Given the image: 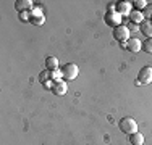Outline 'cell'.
I'll use <instances>...</instances> for the list:
<instances>
[{
    "mask_svg": "<svg viewBox=\"0 0 152 145\" xmlns=\"http://www.w3.org/2000/svg\"><path fill=\"white\" fill-rule=\"evenodd\" d=\"M45 68L49 71L60 70V68H58V58H57V57H47L45 58Z\"/></svg>",
    "mask_w": 152,
    "mask_h": 145,
    "instance_id": "12",
    "label": "cell"
},
{
    "mask_svg": "<svg viewBox=\"0 0 152 145\" xmlns=\"http://www.w3.org/2000/svg\"><path fill=\"white\" fill-rule=\"evenodd\" d=\"M105 23L108 24L110 28H117V26H121V14H118L117 12H110L104 16Z\"/></svg>",
    "mask_w": 152,
    "mask_h": 145,
    "instance_id": "5",
    "label": "cell"
},
{
    "mask_svg": "<svg viewBox=\"0 0 152 145\" xmlns=\"http://www.w3.org/2000/svg\"><path fill=\"white\" fill-rule=\"evenodd\" d=\"M20 20H21V21H31V13H29V12L20 13Z\"/></svg>",
    "mask_w": 152,
    "mask_h": 145,
    "instance_id": "19",
    "label": "cell"
},
{
    "mask_svg": "<svg viewBox=\"0 0 152 145\" xmlns=\"http://www.w3.org/2000/svg\"><path fill=\"white\" fill-rule=\"evenodd\" d=\"M66 92H68L66 81H63V79H60V81H55V82H53L52 94H55V95H65Z\"/></svg>",
    "mask_w": 152,
    "mask_h": 145,
    "instance_id": "6",
    "label": "cell"
},
{
    "mask_svg": "<svg viewBox=\"0 0 152 145\" xmlns=\"http://www.w3.org/2000/svg\"><path fill=\"white\" fill-rule=\"evenodd\" d=\"M131 5L134 7L137 12H141V10H144L147 7V2L146 0H136V2H131Z\"/></svg>",
    "mask_w": 152,
    "mask_h": 145,
    "instance_id": "14",
    "label": "cell"
},
{
    "mask_svg": "<svg viewBox=\"0 0 152 145\" xmlns=\"http://www.w3.org/2000/svg\"><path fill=\"white\" fill-rule=\"evenodd\" d=\"M151 21H152V18H151Z\"/></svg>",
    "mask_w": 152,
    "mask_h": 145,
    "instance_id": "21",
    "label": "cell"
},
{
    "mask_svg": "<svg viewBox=\"0 0 152 145\" xmlns=\"http://www.w3.org/2000/svg\"><path fill=\"white\" fill-rule=\"evenodd\" d=\"M142 14H144V20H151L152 18V3H147V7L142 10Z\"/></svg>",
    "mask_w": 152,
    "mask_h": 145,
    "instance_id": "17",
    "label": "cell"
},
{
    "mask_svg": "<svg viewBox=\"0 0 152 145\" xmlns=\"http://www.w3.org/2000/svg\"><path fill=\"white\" fill-rule=\"evenodd\" d=\"M128 29H129V31H139V26H137V24H129V26H128Z\"/></svg>",
    "mask_w": 152,
    "mask_h": 145,
    "instance_id": "20",
    "label": "cell"
},
{
    "mask_svg": "<svg viewBox=\"0 0 152 145\" xmlns=\"http://www.w3.org/2000/svg\"><path fill=\"white\" fill-rule=\"evenodd\" d=\"M31 16H44V13H42V8H41V7H34V8L31 10Z\"/></svg>",
    "mask_w": 152,
    "mask_h": 145,
    "instance_id": "18",
    "label": "cell"
},
{
    "mask_svg": "<svg viewBox=\"0 0 152 145\" xmlns=\"http://www.w3.org/2000/svg\"><path fill=\"white\" fill-rule=\"evenodd\" d=\"M131 2H117V13L121 16H129L131 13Z\"/></svg>",
    "mask_w": 152,
    "mask_h": 145,
    "instance_id": "9",
    "label": "cell"
},
{
    "mask_svg": "<svg viewBox=\"0 0 152 145\" xmlns=\"http://www.w3.org/2000/svg\"><path fill=\"white\" fill-rule=\"evenodd\" d=\"M129 144L131 145H144V136L141 132H134L129 136Z\"/></svg>",
    "mask_w": 152,
    "mask_h": 145,
    "instance_id": "13",
    "label": "cell"
},
{
    "mask_svg": "<svg viewBox=\"0 0 152 145\" xmlns=\"http://www.w3.org/2000/svg\"><path fill=\"white\" fill-rule=\"evenodd\" d=\"M31 23L34 26H42L45 23V16H31Z\"/></svg>",
    "mask_w": 152,
    "mask_h": 145,
    "instance_id": "15",
    "label": "cell"
},
{
    "mask_svg": "<svg viewBox=\"0 0 152 145\" xmlns=\"http://www.w3.org/2000/svg\"><path fill=\"white\" fill-rule=\"evenodd\" d=\"M152 82V66H144L142 70L137 72V86H147Z\"/></svg>",
    "mask_w": 152,
    "mask_h": 145,
    "instance_id": "3",
    "label": "cell"
},
{
    "mask_svg": "<svg viewBox=\"0 0 152 145\" xmlns=\"http://www.w3.org/2000/svg\"><path fill=\"white\" fill-rule=\"evenodd\" d=\"M129 21H131L133 24H137V26H141V23L144 21V14H142V12L133 10V12L129 13Z\"/></svg>",
    "mask_w": 152,
    "mask_h": 145,
    "instance_id": "11",
    "label": "cell"
},
{
    "mask_svg": "<svg viewBox=\"0 0 152 145\" xmlns=\"http://www.w3.org/2000/svg\"><path fill=\"white\" fill-rule=\"evenodd\" d=\"M60 72H61L63 81H75L79 74V68H78V65H75V63H66L60 68Z\"/></svg>",
    "mask_w": 152,
    "mask_h": 145,
    "instance_id": "1",
    "label": "cell"
},
{
    "mask_svg": "<svg viewBox=\"0 0 152 145\" xmlns=\"http://www.w3.org/2000/svg\"><path fill=\"white\" fill-rule=\"evenodd\" d=\"M15 8L20 13L28 12V10L34 8V2H32V0H16V2H15Z\"/></svg>",
    "mask_w": 152,
    "mask_h": 145,
    "instance_id": "8",
    "label": "cell"
},
{
    "mask_svg": "<svg viewBox=\"0 0 152 145\" xmlns=\"http://www.w3.org/2000/svg\"><path fill=\"white\" fill-rule=\"evenodd\" d=\"M126 49L131 53H137L139 50H142V41H139V39H136V37H131L126 42Z\"/></svg>",
    "mask_w": 152,
    "mask_h": 145,
    "instance_id": "7",
    "label": "cell"
},
{
    "mask_svg": "<svg viewBox=\"0 0 152 145\" xmlns=\"http://www.w3.org/2000/svg\"><path fill=\"white\" fill-rule=\"evenodd\" d=\"M120 130L121 132H125V134H134L137 132V123H136V119H133V118H129V116H126V118H123L120 119Z\"/></svg>",
    "mask_w": 152,
    "mask_h": 145,
    "instance_id": "2",
    "label": "cell"
},
{
    "mask_svg": "<svg viewBox=\"0 0 152 145\" xmlns=\"http://www.w3.org/2000/svg\"><path fill=\"white\" fill-rule=\"evenodd\" d=\"M142 50L146 53H152V39H146V41H142Z\"/></svg>",
    "mask_w": 152,
    "mask_h": 145,
    "instance_id": "16",
    "label": "cell"
},
{
    "mask_svg": "<svg viewBox=\"0 0 152 145\" xmlns=\"http://www.w3.org/2000/svg\"><path fill=\"white\" fill-rule=\"evenodd\" d=\"M113 39L117 42H121V44H125V42H128L129 39V29L128 26H117V28H113Z\"/></svg>",
    "mask_w": 152,
    "mask_h": 145,
    "instance_id": "4",
    "label": "cell"
},
{
    "mask_svg": "<svg viewBox=\"0 0 152 145\" xmlns=\"http://www.w3.org/2000/svg\"><path fill=\"white\" fill-rule=\"evenodd\" d=\"M139 29H141V32H142L147 39H152V21L151 20H144L142 23H141Z\"/></svg>",
    "mask_w": 152,
    "mask_h": 145,
    "instance_id": "10",
    "label": "cell"
}]
</instances>
